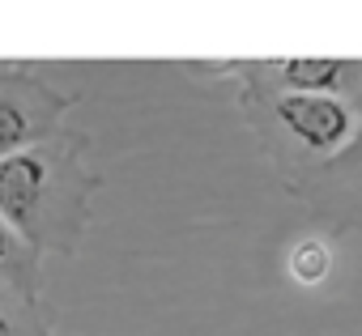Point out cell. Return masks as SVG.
Segmentation results:
<instances>
[{
    "label": "cell",
    "mask_w": 362,
    "mask_h": 336,
    "mask_svg": "<svg viewBox=\"0 0 362 336\" xmlns=\"http://www.w3.org/2000/svg\"><path fill=\"white\" fill-rule=\"evenodd\" d=\"M90 184L64 145H30L0 162V217L30 247H64L86 222Z\"/></svg>",
    "instance_id": "obj_1"
},
{
    "label": "cell",
    "mask_w": 362,
    "mask_h": 336,
    "mask_svg": "<svg viewBox=\"0 0 362 336\" xmlns=\"http://www.w3.org/2000/svg\"><path fill=\"white\" fill-rule=\"evenodd\" d=\"M269 111L277 128L311 157H337L358 140V111L345 94H298V90H277L269 98Z\"/></svg>",
    "instance_id": "obj_2"
},
{
    "label": "cell",
    "mask_w": 362,
    "mask_h": 336,
    "mask_svg": "<svg viewBox=\"0 0 362 336\" xmlns=\"http://www.w3.org/2000/svg\"><path fill=\"white\" fill-rule=\"evenodd\" d=\"M60 102L26 81V77H0V162L30 149L56 119Z\"/></svg>",
    "instance_id": "obj_3"
},
{
    "label": "cell",
    "mask_w": 362,
    "mask_h": 336,
    "mask_svg": "<svg viewBox=\"0 0 362 336\" xmlns=\"http://www.w3.org/2000/svg\"><path fill=\"white\" fill-rule=\"evenodd\" d=\"M269 77L277 90H298V94H349L362 85V60H332V56H294V60H273Z\"/></svg>",
    "instance_id": "obj_4"
},
{
    "label": "cell",
    "mask_w": 362,
    "mask_h": 336,
    "mask_svg": "<svg viewBox=\"0 0 362 336\" xmlns=\"http://www.w3.org/2000/svg\"><path fill=\"white\" fill-rule=\"evenodd\" d=\"M35 247L18 239V230L0 217V277H9L18 285H26V294H35Z\"/></svg>",
    "instance_id": "obj_5"
},
{
    "label": "cell",
    "mask_w": 362,
    "mask_h": 336,
    "mask_svg": "<svg viewBox=\"0 0 362 336\" xmlns=\"http://www.w3.org/2000/svg\"><path fill=\"white\" fill-rule=\"evenodd\" d=\"M332 272V251L324 239H298L290 251V277L298 285H320Z\"/></svg>",
    "instance_id": "obj_6"
},
{
    "label": "cell",
    "mask_w": 362,
    "mask_h": 336,
    "mask_svg": "<svg viewBox=\"0 0 362 336\" xmlns=\"http://www.w3.org/2000/svg\"><path fill=\"white\" fill-rule=\"evenodd\" d=\"M0 336H18V332H13V323H9V315H5V311H0Z\"/></svg>",
    "instance_id": "obj_7"
},
{
    "label": "cell",
    "mask_w": 362,
    "mask_h": 336,
    "mask_svg": "<svg viewBox=\"0 0 362 336\" xmlns=\"http://www.w3.org/2000/svg\"><path fill=\"white\" fill-rule=\"evenodd\" d=\"M354 149H358V157H362V128H358V140H354Z\"/></svg>",
    "instance_id": "obj_8"
}]
</instances>
